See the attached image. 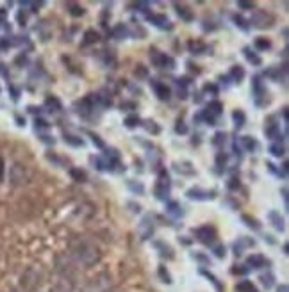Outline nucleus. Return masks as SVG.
<instances>
[{
	"mask_svg": "<svg viewBox=\"0 0 289 292\" xmlns=\"http://www.w3.org/2000/svg\"><path fill=\"white\" fill-rule=\"evenodd\" d=\"M71 257L82 264L84 267H91L100 260V249L93 244V242L86 241V239H77L70 244Z\"/></svg>",
	"mask_w": 289,
	"mask_h": 292,
	"instance_id": "obj_1",
	"label": "nucleus"
},
{
	"mask_svg": "<svg viewBox=\"0 0 289 292\" xmlns=\"http://www.w3.org/2000/svg\"><path fill=\"white\" fill-rule=\"evenodd\" d=\"M222 114H223V104L218 100H212L207 104L205 111L200 112L195 120L196 121H205V123H209V125H216V120H218Z\"/></svg>",
	"mask_w": 289,
	"mask_h": 292,
	"instance_id": "obj_2",
	"label": "nucleus"
},
{
	"mask_svg": "<svg viewBox=\"0 0 289 292\" xmlns=\"http://www.w3.org/2000/svg\"><path fill=\"white\" fill-rule=\"evenodd\" d=\"M98 107H100V104H98L97 94H86L82 100L75 102V111H77V114L82 118H89L95 112V109H98Z\"/></svg>",
	"mask_w": 289,
	"mask_h": 292,
	"instance_id": "obj_3",
	"label": "nucleus"
},
{
	"mask_svg": "<svg viewBox=\"0 0 289 292\" xmlns=\"http://www.w3.org/2000/svg\"><path fill=\"white\" fill-rule=\"evenodd\" d=\"M170 189H172V182H170L168 173H166L165 169H162V171L159 173L157 184H155V187H154L155 198L161 200V202H166V200L170 198Z\"/></svg>",
	"mask_w": 289,
	"mask_h": 292,
	"instance_id": "obj_4",
	"label": "nucleus"
},
{
	"mask_svg": "<svg viewBox=\"0 0 289 292\" xmlns=\"http://www.w3.org/2000/svg\"><path fill=\"white\" fill-rule=\"evenodd\" d=\"M150 61L155 68H159V70H173V68L177 66V63H175L173 57L166 55L165 52L157 50V48H150Z\"/></svg>",
	"mask_w": 289,
	"mask_h": 292,
	"instance_id": "obj_5",
	"label": "nucleus"
},
{
	"mask_svg": "<svg viewBox=\"0 0 289 292\" xmlns=\"http://www.w3.org/2000/svg\"><path fill=\"white\" fill-rule=\"evenodd\" d=\"M273 22H275V18H273L272 14L262 9H257L252 13V18H250L248 24H252L256 29H269L273 25Z\"/></svg>",
	"mask_w": 289,
	"mask_h": 292,
	"instance_id": "obj_6",
	"label": "nucleus"
},
{
	"mask_svg": "<svg viewBox=\"0 0 289 292\" xmlns=\"http://www.w3.org/2000/svg\"><path fill=\"white\" fill-rule=\"evenodd\" d=\"M252 91H254V98H256V104L259 107H266L269 104V98H268V91L262 86L261 77H254L252 79Z\"/></svg>",
	"mask_w": 289,
	"mask_h": 292,
	"instance_id": "obj_7",
	"label": "nucleus"
},
{
	"mask_svg": "<svg viewBox=\"0 0 289 292\" xmlns=\"http://www.w3.org/2000/svg\"><path fill=\"white\" fill-rule=\"evenodd\" d=\"M195 237L198 242H202L205 246H212L214 244V239H216V230L214 226L211 225H204L200 228L195 230Z\"/></svg>",
	"mask_w": 289,
	"mask_h": 292,
	"instance_id": "obj_8",
	"label": "nucleus"
},
{
	"mask_svg": "<svg viewBox=\"0 0 289 292\" xmlns=\"http://www.w3.org/2000/svg\"><path fill=\"white\" fill-rule=\"evenodd\" d=\"M186 196L189 200H195V202H209V200L216 198V191H205L200 187H191L186 191Z\"/></svg>",
	"mask_w": 289,
	"mask_h": 292,
	"instance_id": "obj_9",
	"label": "nucleus"
},
{
	"mask_svg": "<svg viewBox=\"0 0 289 292\" xmlns=\"http://www.w3.org/2000/svg\"><path fill=\"white\" fill-rule=\"evenodd\" d=\"M150 88L154 89L155 96H157L159 100L166 102V100H170V98H172V89H170L168 86L165 84V82H159V81H154V79H152V81H150Z\"/></svg>",
	"mask_w": 289,
	"mask_h": 292,
	"instance_id": "obj_10",
	"label": "nucleus"
},
{
	"mask_svg": "<svg viewBox=\"0 0 289 292\" xmlns=\"http://www.w3.org/2000/svg\"><path fill=\"white\" fill-rule=\"evenodd\" d=\"M139 237L141 241H148V239L154 235V221H152V216H144L139 223Z\"/></svg>",
	"mask_w": 289,
	"mask_h": 292,
	"instance_id": "obj_11",
	"label": "nucleus"
},
{
	"mask_svg": "<svg viewBox=\"0 0 289 292\" xmlns=\"http://www.w3.org/2000/svg\"><path fill=\"white\" fill-rule=\"evenodd\" d=\"M147 20L150 22L152 25H155L157 29L161 30H172V22L166 18V14H148Z\"/></svg>",
	"mask_w": 289,
	"mask_h": 292,
	"instance_id": "obj_12",
	"label": "nucleus"
},
{
	"mask_svg": "<svg viewBox=\"0 0 289 292\" xmlns=\"http://www.w3.org/2000/svg\"><path fill=\"white\" fill-rule=\"evenodd\" d=\"M264 134H266V138L275 139V141L280 139V127L275 123V118H269L268 120V123H266V127H264Z\"/></svg>",
	"mask_w": 289,
	"mask_h": 292,
	"instance_id": "obj_13",
	"label": "nucleus"
},
{
	"mask_svg": "<svg viewBox=\"0 0 289 292\" xmlns=\"http://www.w3.org/2000/svg\"><path fill=\"white\" fill-rule=\"evenodd\" d=\"M188 48H189V52H191L193 55H205V54H209V52H211V47H209V45H205L204 41H189Z\"/></svg>",
	"mask_w": 289,
	"mask_h": 292,
	"instance_id": "obj_14",
	"label": "nucleus"
},
{
	"mask_svg": "<svg viewBox=\"0 0 289 292\" xmlns=\"http://www.w3.org/2000/svg\"><path fill=\"white\" fill-rule=\"evenodd\" d=\"M173 7H175V11H177L178 16H180V20H184V22H193V20H195V14H193V11L189 9L188 6H184V4L175 2V4H173Z\"/></svg>",
	"mask_w": 289,
	"mask_h": 292,
	"instance_id": "obj_15",
	"label": "nucleus"
},
{
	"mask_svg": "<svg viewBox=\"0 0 289 292\" xmlns=\"http://www.w3.org/2000/svg\"><path fill=\"white\" fill-rule=\"evenodd\" d=\"M173 169L180 175H186V177H193L195 175V168H193L191 162L188 161H182V162H173Z\"/></svg>",
	"mask_w": 289,
	"mask_h": 292,
	"instance_id": "obj_16",
	"label": "nucleus"
},
{
	"mask_svg": "<svg viewBox=\"0 0 289 292\" xmlns=\"http://www.w3.org/2000/svg\"><path fill=\"white\" fill-rule=\"evenodd\" d=\"M252 246H256V241H254V239H248V237L238 239V242L234 244V253H236V257L243 255V249L252 248Z\"/></svg>",
	"mask_w": 289,
	"mask_h": 292,
	"instance_id": "obj_17",
	"label": "nucleus"
},
{
	"mask_svg": "<svg viewBox=\"0 0 289 292\" xmlns=\"http://www.w3.org/2000/svg\"><path fill=\"white\" fill-rule=\"evenodd\" d=\"M246 265H248V269H261V267L269 265V260H266V257H262V255H252V257H248V260H246Z\"/></svg>",
	"mask_w": 289,
	"mask_h": 292,
	"instance_id": "obj_18",
	"label": "nucleus"
},
{
	"mask_svg": "<svg viewBox=\"0 0 289 292\" xmlns=\"http://www.w3.org/2000/svg\"><path fill=\"white\" fill-rule=\"evenodd\" d=\"M268 219H269V223H272V225H273V228L279 230V232H284L286 225H284V218L279 214V212H277V210H269Z\"/></svg>",
	"mask_w": 289,
	"mask_h": 292,
	"instance_id": "obj_19",
	"label": "nucleus"
},
{
	"mask_svg": "<svg viewBox=\"0 0 289 292\" xmlns=\"http://www.w3.org/2000/svg\"><path fill=\"white\" fill-rule=\"evenodd\" d=\"M11 182L13 184H24L25 182V169L20 164H14L11 168Z\"/></svg>",
	"mask_w": 289,
	"mask_h": 292,
	"instance_id": "obj_20",
	"label": "nucleus"
},
{
	"mask_svg": "<svg viewBox=\"0 0 289 292\" xmlns=\"http://www.w3.org/2000/svg\"><path fill=\"white\" fill-rule=\"evenodd\" d=\"M239 143H241V148L246 151H256L257 150V141L256 138H252V135H243V138H239Z\"/></svg>",
	"mask_w": 289,
	"mask_h": 292,
	"instance_id": "obj_21",
	"label": "nucleus"
},
{
	"mask_svg": "<svg viewBox=\"0 0 289 292\" xmlns=\"http://www.w3.org/2000/svg\"><path fill=\"white\" fill-rule=\"evenodd\" d=\"M166 214L177 219V218H182V216H184V210H182L180 203H177V202H168V205H166Z\"/></svg>",
	"mask_w": 289,
	"mask_h": 292,
	"instance_id": "obj_22",
	"label": "nucleus"
},
{
	"mask_svg": "<svg viewBox=\"0 0 289 292\" xmlns=\"http://www.w3.org/2000/svg\"><path fill=\"white\" fill-rule=\"evenodd\" d=\"M45 107L48 109V112H59L63 109V104L59 102L58 96H47L45 100Z\"/></svg>",
	"mask_w": 289,
	"mask_h": 292,
	"instance_id": "obj_23",
	"label": "nucleus"
},
{
	"mask_svg": "<svg viewBox=\"0 0 289 292\" xmlns=\"http://www.w3.org/2000/svg\"><path fill=\"white\" fill-rule=\"evenodd\" d=\"M111 36L115 37V40H125V37L131 36V32H129V27L125 24H118L115 29H113Z\"/></svg>",
	"mask_w": 289,
	"mask_h": 292,
	"instance_id": "obj_24",
	"label": "nucleus"
},
{
	"mask_svg": "<svg viewBox=\"0 0 289 292\" xmlns=\"http://www.w3.org/2000/svg\"><path fill=\"white\" fill-rule=\"evenodd\" d=\"M82 45L84 47H87V45H95L97 41H100V34L97 32V30H93V29H89V30H86L84 32V36H82Z\"/></svg>",
	"mask_w": 289,
	"mask_h": 292,
	"instance_id": "obj_25",
	"label": "nucleus"
},
{
	"mask_svg": "<svg viewBox=\"0 0 289 292\" xmlns=\"http://www.w3.org/2000/svg\"><path fill=\"white\" fill-rule=\"evenodd\" d=\"M229 77L232 79V82H236V84H239V82L245 79V70H243V66H239V64H236V66L230 68V73Z\"/></svg>",
	"mask_w": 289,
	"mask_h": 292,
	"instance_id": "obj_26",
	"label": "nucleus"
},
{
	"mask_svg": "<svg viewBox=\"0 0 289 292\" xmlns=\"http://www.w3.org/2000/svg\"><path fill=\"white\" fill-rule=\"evenodd\" d=\"M243 54H245L246 61H248V63H252L254 66H261V64H262V59H261L259 55H257L256 52H254L250 47H245V48H243Z\"/></svg>",
	"mask_w": 289,
	"mask_h": 292,
	"instance_id": "obj_27",
	"label": "nucleus"
},
{
	"mask_svg": "<svg viewBox=\"0 0 289 292\" xmlns=\"http://www.w3.org/2000/svg\"><path fill=\"white\" fill-rule=\"evenodd\" d=\"M63 139H64V143H66V145H70V146H75V148L84 146V141H82V138H79V135H74V134H68V132H64Z\"/></svg>",
	"mask_w": 289,
	"mask_h": 292,
	"instance_id": "obj_28",
	"label": "nucleus"
},
{
	"mask_svg": "<svg viewBox=\"0 0 289 292\" xmlns=\"http://www.w3.org/2000/svg\"><path fill=\"white\" fill-rule=\"evenodd\" d=\"M232 120H234V127L238 128H243L245 127V123H246V116H245V112L243 111H239V109H236L234 112H232Z\"/></svg>",
	"mask_w": 289,
	"mask_h": 292,
	"instance_id": "obj_29",
	"label": "nucleus"
},
{
	"mask_svg": "<svg viewBox=\"0 0 289 292\" xmlns=\"http://www.w3.org/2000/svg\"><path fill=\"white\" fill-rule=\"evenodd\" d=\"M269 153L273 155V157H284L286 155V146L282 145V143H273L272 146H269Z\"/></svg>",
	"mask_w": 289,
	"mask_h": 292,
	"instance_id": "obj_30",
	"label": "nucleus"
},
{
	"mask_svg": "<svg viewBox=\"0 0 289 292\" xmlns=\"http://www.w3.org/2000/svg\"><path fill=\"white\" fill-rule=\"evenodd\" d=\"M66 9L70 11L71 16H82V14L86 13L84 7L79 6V4H75V2H68V4H66Z\"/></svg>",
	"mask_w": 289,
	"mask_h": 292,
	"instance_id": "obj_31",
	"label": "nucleus"
},
{
	"mask_svg": "<svg viewBox=\"0 0 289 292\" xmlns=\"http://www.w3.org/2000/svg\"><path fill=\"white\" fill-rule=\"evenodd\" d=\"M254 47L257 48V50H269L272 48V41L268 40V37H256V41H254Z\"/></svg>",
	"mask_w": 289,
	"mask_h": 292,
	"instance_id": "obj_32",
	"label": "nucleus"
},
{
	"mask_svg": "<svg viewBox=\"0 0 289 292\" xmlns=\"http://www.w3.org/2000/svg\"><path fill=\"white\" fill-rule=\"evenodd\" d=\"M155 248L161 251V257H168V259H173V251H172V248H170L168 244H165V242H161V241H157L155 242Z\"/></svg>",
	"mask_w": 289,
	"mask_h": 292,
	"instance_id": "obj_33",
	"label": "nucleus"
},
{
	"mask_svg": "<svg viewBox=\"0 0 289 292\" xmlns=\"http://www.w3.org/2000/svg\"><path fill=\"white\" fill-rule=\"evenodd\" d=\"M261 283H262V287H264V289L266 290H268V289H272V287H273V282H275V276H273L272 275V272H266V275H261Z\"/></svg>",
	"mask_w": 289,
	"mask_h": 292,
	"instance_id": "obj_34",
	"label": "nucleus"
},
{
	"mask_svg": "<svg viewBox=\"0 0 289 292\" xmlns=\"http://www.w3.org/2000/svg\"><path fill=\"white\" fill-rule=\"evenodd\" d=\"M241 221L246 223V226H248V228H252V230H259L261 228V223L257 221L256 218H250V216H246V214L241 216Z\"/></svg>",
	"mask_w": 289,
	"mask_h": 292,
	"instance_id": "obj_35",
	"label": "nucleus"
},
{
	"mask_svg": "<svg viewBox=\"0 0 289 292\" xmlns=\"http://www.w3.org/2000/svg\"><path fill=\"white\" fill-rule=\"evenodd\" d=\"M123 125L127 128H134V127H138V125H141V120H139V116H136V114H131V116H127L123 120Z\"/></svg>",
	"mask_w": 289,
	"mask_h": 292,
	"instance_id": "obj_36",
	"label": "nucleus"
},
{
	"mask_svg": "<svg viewBox=\"0 0 289 292\" xmlns=\"http://www.w3.org/2000/svg\"><path fill=\"white\" fill-rule=\"evenodd\" d=\"M70 175H71V178H75L77 182H86V180H87V175H86L84 169L71 168V169H70Z\"/></svg>",
	"mask_w": 289,
	"mask_h": 292,
	"instance_id": "obj_37",
	"label": "nucleus"
},
{
	"mask_svg": "<svg viewBox=\"0 0 289 292\" xmlns=\"http://www.w3.org/2000/svg\"><path fill=\"white\" fill-rule=\"evenodd\" d=\"M236 290L238 292H259L254 287V283L252 282H241V283H238L236 285Z\"/></svg>",
	"mask_w": 289,
	"mask_h": 292,
	"instance_id": "obj_38",
	"label": "nucleus"
},
{
	"mask_svg": "<svg viewBox=\"0 0 289 292\" xmlns=\"http://www.w3.org/2000/svg\"><path fill=\"white\" fill-rule=\"evenodd\" d=\"M202 93L211 94V96H218L220 89H218V86H216L214 82H211V84H205V86H204V88H202Z\"/></svg>",
	"mask_w": 289,
	"mask_h": 292,
	"instance_id": "obj_39",
	"label": "nucleus"
},
{
	"mask_svg": "<svg viewBox=\"0 0 289 292\" xmlns=\"http://www.w3.org/2000/svg\"><path fill=\"white\" fill-rule=\"evenodd\" d=\"M232 20H234V24L238 25L241 30H248V22H246L241 14H234V18H232Z\"/></svg>",
	"mask_w": 289,
	"mask_h": 292,
	"instance_id": "obj_40",
	"label": "nucleus"
},
{
	"mask_svg": "<svg viewBox=\"0 0 289 292\" xmlns=\"http://www.w3.org/2000/svg\"><path fill=\"white\" fill-rule=\"evenodd\" d=\"M141 123H144V128H147L148 132H152V134H159L161 132V128L157 127V123L152 120H147V121H141Z\"/></svg>",
	"mask_w": 289,
	"mask_h": 292,
	"instance_id": "obj_41",
	"label": "nucleus"
},
{
	"mask_svg": "<svg viewBox=\"0 0 289 292\" xmlns=\"http://www.w3.org/2000/svg\"><path fill=\"white\" fill-rule=\"evenodd\" d=\"M157 271H159V276H161V280H162V282H165V283H168V285H170V283H172V276H170V272L166 271V267H165V265H159V269H157Z\"/></svg>",
	"mask_w": 289,
	"mask_h": 292,
	"instance_id": "obj_42",
	"label": "nucleus"
},
{
	"mask_svg": "<svg viewBox=\"0 0 289 292\" xmlns=\"http://www.w3.org/2000/svg\"><path fill=\"white\" fill-rule=\"evenodd\" d=\"M227 161H229V155H227L225 151H220V153L216 155V166H218L220 169H222L223 166L227 164Z\"/></svg>",
	"mask_w": 289,
	"mask_h": 292,
	"instance_id": "obj_43",
	"label": "nucleus"
},
{
	"mask_svg": "<svg viewBox=\"0 0 289 292\" xmlns=\"http://www.w3.org/2000/svg\"><path fill=\"white\" fill-rule=\"evenodd\" d=\"M225 139H227V134L225 132H218V134L212 138V145L214 146H222V145H225Z\"/></svg>",
	"mask_w": 289,
	"mask_h": 292,
	"instance_id": "obj_44",
	"label": "nucleus"
},
{
	"mask_svg": "<svg viewBox=\"0 0 289 292\" xmlns=\"http://www.w3.org/2000/svg\"><path fill=\"white\" fill-rule=\"evenodd\" d=\"M127 185L132 189V192H138V194H143V192H144L143 184H136L134 180H129V182H127Z\"/></svg>",
	"mask_w": 289,
	"mask_h": 292,
	"instance_id": "obj_45",
	"label": "nucleus"
},
{
	"mask_svg": "<svg viewBox=\"0 0 289 292\" xmlns=\"http://www.w3.org/2000/svg\"><path fill=\"white\" fill-rule=\"evenodd\" d=\"M193 259H195L196 262H200V264L211 265V260H209V257H205L204 253H198V251H195V253H193Z\"/></svg>",
	"mask_w": 289,
	"mask_h": 292,
	"instance_id": "obj_46",
	"label": "nucleus"
},
{
	"mask_svg": "<svg viewBox=\"0 0 289 292\" xmlns=\"http://www.w3.org/2000/svg\"><path fill=\"white\" fill-rule=\"evenodd\" d=\"M212 253H214L216 257H218V259H225V246L223 244H216L214 248H212Z\"/></svg>",
	"mask_w": 289,
	"mask_h": 292,
	"instance_id": "obj_47",
	"label": "nucleus"
},
{
	"mask_svg": "<svg viewBox=\"0 0 289 292\" xmlns=\"http://www.w3.org/2000/svg\"><path fill=\"white\" fill-rule=\"evenodd\" d=\"M87 134H89V138L93 139V145H95V146H97V148H100V150H104V148H105L104 141H102V139L98 138L97 134H93V132H87Z\"/></svg>",
	"mask_w": 289,
	"mask_h": 292,
	"instance_id": "obj_48",
	"label": "nucleus"
},
{
	"mask_svg": "<svg viewBox=\"0 0 289 292\" xmlns=\"http://www.w3.org/2000/svg\"><path fill=\"white\" fill-rule=\"evenodd\" d=\"M200 272H202V275H204V276H207V278H209V280H211V282H212V285H214V287H216V289H218L220 292H222V287H220L218 280H216V278H214V276H212V275H211V272H209V271H205V269H202V271H200Z\"/></svg>",
	"mask_w": 289,
	"mask_h": 292,
	"instance_id": "obj_49",
	"label": "nucleus"
},
{
	"mask_svg": "<svg viewBox=\"0 0 289 292\" xmlns=\"http://www.w3.org/2000/svg\"><path fill=\"white\" fill-rule=\"evenodd\" d=\"M34 125H36V130H47V128L50 127L45 120H36L34 121Z\"/></svg>",
	"mask_w": 289,
	"mask_h": 292,
	"instance_id": "obj_50",
	"label": "nucleus"
},
{
	"mask_svg": "<svg viewBox=\"0 0 289 292\" xmlns=\"http://www.w3.org/2000/svg\"><path fill=\"white\" fill-rule=\"evenodd\" d=\"M177 134H188V127L184 125V121H177V127H175Z\"/></svg>",
	"mask_w": 289,
	"mask_h": 292,
	"instance_id": "obj_51",
	"label": "nucleus"
},
{
	"mask_svg": "<svg viewBox=\"0 0 289 292\" xmlns=\"http://www.w3.org/2000/svg\"><path fill=\"white\" fill-rule=\"evenodd\" d=\"M229 189L230 191H236V189H239V178H236V177H232L230 180H229Z\"/></svg>",
	"mask_w": 289,
	"mask_h": 292,
	"instance_id": "obj_52",
	"label": "nucleus"
},
{
	"mask_svg": "<svg viewBox=\"0 0 289 292\" xmlns=\"http://www.w3.org/2000/svg\"><path fill=\"white\" fill-rule=\"evenodd\" d=\"M238 6L241 7V9H254V4L252 2H245V0H239Z\"/></svg>",
	"mask_w": 289,
	"mask_h": 292,
	"instance_id": "obj_53",
	"label": "nucleus"
},
{
	"mask_svg": "<svg viewBox=\"0 0 289 292\" xmlns=\"http://www.w3.org/2000/svg\"><path fill=\"white\" fill-rule=\"evenodd\" d=\"M134 7H136V9L148 11V7H150V4H148V2H138V4H134Z\"/></svg>",
	"mask_w": 289,
	"mask_h": 292,
	"instance_id": "obj_54",
	"label": "nucleus"
},
{
	"mask_svg": "<svg viewBox=\"0 0 289 292\" xmlns=\"http://www.w3.org/2000/svg\"><path fill=\"white\" fill-rule=\"evenodd\" d=\"M11 43L9 40H6V37H0V50H4V48H9Z\"/></svg>",
	"mask_w": 289,
	"mask_h": 292,
	"instance_id": "obj_55",
	"label": "nucleus"
},
{
	"mask_svg": "<svg viewBox=\"0 0 289 292\" xmlns=\"http://www.w3.org/2000/svg\"><path fill=\"white\" fill-rule=\"evenodd\" d=\"M41 141H43V143H48V145H54L56 139L50 138V135H41Z\"/></svg>",
	"mask_w": 289,
	"mask_h": 292,
	"instance_id": "obj_56",
	"label": "nucleus"
},
{
	"mask_svg": "<svg viewBox=\"0 0 289 292\" xmlns=\"http://www.w3.org/2000/svg\"><path fill=\"white\" fill-rule=\"evenodd\" d=\"M121 109H136V104L134 102H125V104H121Z\"/></svg>",
	"mask_w": 289,
	"mask_h": 292,
	"instance_id": "obj_57",
	"label": "nucleus"
},
{
	"mask_svg": "<svg viewBox=\"0 0 289 292\" xmlns=\"http://www.w3.org/2000/svg\"><path fill=\"white\" fill-rule=\"evenodd\" d=\"M18 22H20V24H22V25H24V24H25V22H27V16H25V14H24V13H18Z\"/></svg>",
	"mask_w": 289,
	"mask_h": 292,
	"instance_id": "obj_58",
	"label": "nucleus"
},
{
	"mask_svg": "<svg viewBox=\"0 0 289 292\" xmlns=\"http://www.w3.org/2000/svg\"><path fill=\"white\" fill-rule=\"evenodd\" d=\"M2 178H4V159L0 157V182H2Z\"/></svg>",
	"mask_w": 289,
	"mask_h": 292,
	"instance_id": "obj_59",
	"label": "nucleus"
},
{
	"mask_svg": "<svg viewBox=\"0 0 289 292\" xmlns=\"http://www.w3.org/2000/svg\"><path fill=\"white\" fill-rule=\"evenodd\" d=\"M282 198H284V205L287 208V189H282Z\"/></svg>",
	"mask_w": 289,
	"mask_h": 292,
	"instance_id": "obj_60",
	"label": "nucleus"
},
{
	"mask_svg": "<svg viewBox=\"0 0 289 292\" xmlns=\"http://www.w3.org/2000/svg\"><path fill=\"white\" fill-rule=\"evenodd\" d=\"M138 68H139V70H136V75L139 73V75H141V77H144V75H147V71H144V68H143V66H138Z\"/></svg>",
	"mask_w": 289,
	"mask_h": 292,
	"instance_id": "obj_61",
	"label": "nucleus"
},
{
	"mask_svg": "<svg viewBox=\"0 0 289 292\" xmlns=\"http://www.w3.org/2000/svg\"><path fill=\"white\" fill-rule=\"evenodd\" d=\"M277 292H289V289H287L286 283H282V285H280L279 289H277Z\"/></svg>",
	"mask_w": 289,
	"mask_h": 292,
	"instance_id": "obj_62",
	"label": "nucleus"
},
{
	"mask_svg": "<svg viewBox=\"0 0 289 292\" xmlns=\"http://www.w3.org/2000/svg\"><path fill=\"white\" fill-rule=\"evenodd\" d=\"M282 116H284V121H287V109H282Z\"/></svg>",
	"mask_w": 289,
	"mask_h": 292,
	"instance_id": "obj_63",
	"label": "nucleus"
}]
</instances>
